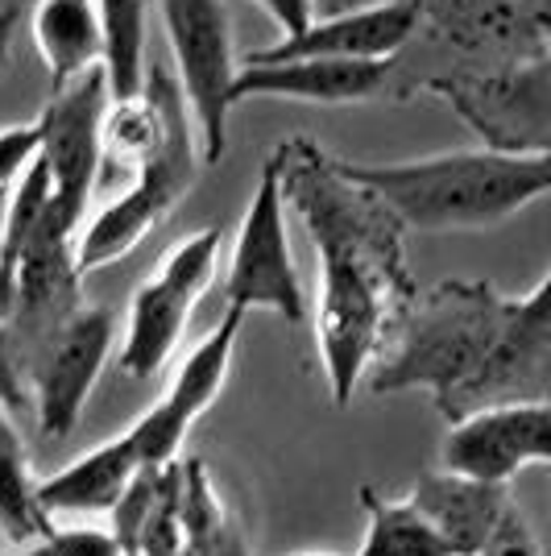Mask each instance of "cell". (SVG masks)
I'll use <instances>...</instances> for the list:
<instances>
[{"mask_svg": "<svg viewBox=\"0 0 551 556\" xmlns=\"http://www.w3.org/2000/svg\"><path fill=\"white\" fill-rule=\"evenodd\" d=\"M286 204L299 212L316 245V345L336 407H348L373 362L407 320L414 291L402 220L345 170V159L323 154L311 138L278 141Z\"/></svg>", "mask_w": 551, "mask_h": 556, "instance_id": "1", "label": "cell"}, {"mask_svg": "<svg viewBox=\"0 0 551 556\" xmlns=\"http://www.w3.org/2000/svg\"><path fill=\"white\" fill-rule=\"evenodd\" d=\"M345 170L414 232L494 229L551 195V159L489 146L411 163H345Z\"/></svg>", "mask_w": 551, "mask_h": 556, "instance_id": "2", "label": "cell"}, {"mask_svg": "<svg viewBox=\"0 0 551 556\" xmlns=\"http://www.w3.org/2000/svg\"><path fill=\"white\" fill-rule=\"evenodd\" d=\"M510 295L482 278H444L411 303L386 353L373 362L366 387L373 394L432 391L444 407L489 362L505 325Z\"/></svg>", "mask_w": 551, "mask_h": 556, "instance_id": "3", "label": "cell"}, {"mask_svg": "<svg viewBox=\"0 0 551 556\" xmlns=\"http://www.w3.org/2000/svg\"><path fill=\"white\" fill-rule=\"evenodd\" d=\"M158 13L179 92L200 134V159L216 166L229 154V116L236 109L232 92L241 79L229 9L225 0H158Z\"/></svg>", "mask_w": 551, "mask_h": 556, "instance_id": "4", "label": "cell"}, {"mask_svg": "<svg viewBox=\"0 0 551 556\" xmlns=\"http://www.w3.org/2000/svg\"><path fill=\"white\" fill-rule=\"evenodd\" d=\"M423 92L448 100L489 150L551 159V47L510 67L436 75Z\"/></svg>", "mask_w": 551, "mask_h": 556, "instance_id": "5", "label": "cell"}, {"mask_svg": "<svg viewBox=\"0 0 551 556\" xmlns=\"http://www.w3.org/2000/svg\"><path fill=\"white\" fill-rule=\"evenodd\" d=\"M286 187H282V159L274 154L261 163L249 208L241 216V229L232 241V262L225 275V300L229 307L253 312L266 307L286 325L307 320L299 270L291 257V232H286Z\"/></svg>", "mask_w": 551, "mask_h": 556, "instance_id": "6", "label": "cell"}, {"mask_svg": "<svg viewBox=\"0 0 551 556\" xmlns=\"http://www.w3.org/2000/svg\"><path fill=\"white\" fill-rule=\"evenodd\" d=\"M195 138H200L195 121H191V113H183L175 121L158 163L84 220L79 245H75L79 275L88 278L95 270H108L116 262H125L170 212L179 208V200L195 184V159H200V150H195L200 141Z\"/></svg>", "mask_w": 551, "mask_h": 556, "instance_id": "7", "label": "cell"}, {"mask_svg": "<svg viewBox=\"0 0 551 556\" xmlns=\"http://www.w3.org/2000/svg\"><path fill=\"white\" fill-rule=\"evenodd\" d=\"M514 403H551V270L530 295L510 300L502 337L482 374L436 412L448 424H460L477 412Z\"/></svg>", "mask_w": 551, "mask_h": 556, "instance_id": "8", "label": "cell"}, {"mask_svg": "<svg viewBox=\"0 0 551 556\" xmlns=\"http://www.w3.org/2000/svg\"><path fill=\"white\" fill-rule=\"evenodd\" d=\"M108 84L95 67L79 75L75 84L50 92L47 109L38 116L42 125V163L50 170V200L71 220H88L92 195L104 166V116H108Z\"/></svg>", "mask_w": 551, "mask_h": 556, "instance_id": "9", "label": "cell"}, {"mask_svg": "<svg viewBox=\"0 0 551 556\" xmlns=\"http://www.w3.org/2000/svg\"><path fill=\"white\" fill-rule=\"evenodd\" d=\"M116 320L108 307H84L25 362V387L47 441H67L113 353Z\"/></svg>", "mask_w": 551, "mask_h": 556, "instance_id": "10", "label": "cell"}, {"mask_svg": "<svg viewBox=\"0 0 551 556\" xmlns=\"http://www.w3.org/2000/svg\"><path fill=\"white\" fill-rule=\"evenodd\" d=\"M414 47L452 50L464 59L460 71H494L535 59L551 42L535 0H419Z\"/></svg>", "mask_w": 551, "mask_h": 556, "instance_id": "11", "label": "cell"}, {"mask_svg": "<svg viewBox=\"0 0 551 556\" xmlns=\"http://www.w3.org/2000/svg\"><path fill=\"white\" fill-rule=\"evenodd\" d=\"M245 316L249 312L229 307L225 320L183 357L170 391L162 394L158 403L125 432L145 469H166V465H175L183 457L191 424L220 399L225 382H229V366L232 353H236V341H241V328H245Z\"/></svg>", "mask_w": 551, "mask_h": 556, "instance_id": "12", "label": "cell"}, {"mask_svg": "<svg viewBox=\"0 0 551 556\" xmlns=\"http://www.w3.org/2000/svg\"><path fill=\"white\" fill-rule=\"evenodd\" d=\"M527 465L551 469V403L489 407L452 424L444 437L439 469L460 478L510 486Z\"/></svg>", "mask_w": 551, "mask_h": 556, "instance_id": "13", "label": "cell"}, {"mask_svg": "<svg viewBox=\"0 0 551 556\" xmlns=\"http://www.w3.org/2000/svg\"><path fill=\"white\" fill-rule=\"evenodd\" d=\"M398 63V59H394ZM394 63H345V59H245L232 100H299V104H369L390 100Z\"/></svg>", "mask_w": 551, "mask_h": 556, "instance_id": "14", "label": "cell"}, {"mask_svg": "<svg viewBox=\"0 0 551 556\" xmlns=\"http://www.w3.org/2000/svg\"><path fill=\"white\" fill-rule=\"evenodd\" d=\"M419 34V0H394L377 9H353L336 17H316L299 38H282L249 59H345V63H394Z\"/></svg>", "mask_w": 551, "mask_h": 556, "instance_id": "15", "label": "cell"}, {"mask_svg": "<svg viewBox=\"0 0 551 556\" xmlns=\"http://www.w3.org/2000/svg\"><path fill=\"white\" fill-rule=\"evenodd\" d=\"M407 503L436 528V535L452 548V556H482V548L489 544V535L498 532V523L514 498L505 486H489V482H473V478H460L448 469H432V473L414 478Z\"/></svg>", "mask_w": 551, "mask_h": 556, "instance_id": "16", "label": "cell"}, {"mask_svg": "<svg viewBox=\"0 0 551 556\" xmlns=\"http://www.w3.org/2000/svg\"><path fill=\"white\" fill-rule=\"evenodd\" d=\"M145 465L138 462L129 437L120 432L113 441L95 444L84 457H75L67 469L38 482V503L50 519L59 515H113L120 494L138 478Z\"/></svg>", "mask_w": 551, "mask_h": 556, "instance_id": "17", "label": "cell"}, {"mask_svg": "<svg viewBox=\"0 0 551 556\" xmlns=\"http://www.w3.org/2000/svg\"><path fill=\"white\" fill-rule=\"evenodd\" d=\"M195 295H187L183 287L150 275L138 287V295L129 303V328H125V345H120V370L129 378H154L162 366L175 357V349L187 332V316L195 307Z\"/></svg>", "mask_w": 551, "mask_h": 556, "instance_id": "18", "label": "cell"}, {"mask_svg": "<svg viewBox=\"0 0 551 556\" xmlns=\"http://www.w3.org/2000/svg\"><path fill=\"white\" fill-rule=\"evenodd\" d=\"M29 34L50 71L54 92L100 67V9L95 0H38Z\"/></svg>", "mask_w": 551, "mask_h": 556, "instance_id": "19", "label": "cell"}, {"mask_svg": "<svg viewBox=\"0 0 551 556\" xmlns=\"http://www.w3.org/2000/svg\"><path fill=\"white\" fill-rule=\"evenodd\" d=\"M42 503H38V482H34V462L25 453V441L13 424V412L0 407V535L22 553L29 544L54 535Z\"/></svg>", "mask_w": 551, "mask_h": 556, "instance_id": "20", "label": "cell"}, {"mask_svg": "<svg viewBox=\"0 0 551 556\" xmlns=\"http://www.w3.org/2000/svg\"><path fill=\"white\" fill-rule=\"evenodd\" d=\"M179 556H249V544L229 515L207 473L204 457H183V498H179Z\"/></svg>", "mask_w": 551, "mask_h": 556, "instance_id": "21", "label": "cell"}, {"mask_svg": "<svg viewBox=\"0 0 551 556\" xmlns=\"http://www.w3.org/2000/svg\"><path fill=\"white\" fill-rule=\"evenodd\" d=\"M100 9V71L113 104L145 92V25L150 0H95Z\"/></svg>", "mask_w": 551, "mask_h": 556, "instance_id": "22", "label": "cell"}, {"mask_svg": "<svg viewBox=\"0 0 551 556\" xmlns=\"http://www.w3.org/2000/svg\"><path fill=\"white\" fill-rule=\"evenodd\" d=\"M361 507L369 515L366 544L357 556H452V548L436 535V528L402 498H382L373 486L361 490Z\"/></svg>", "mask_w": 551, "mask_h": 556, "instance_id": "23", "label": "cell"}, {"mask_svg": "<svg viewBox=\"0 0 551 556\" xmlns=\"http://www.w3.org/2000/svg\"><path fill=\"white\" fill-rule=\"evenodd\" d=\"M220 241H225L220 229L191 232V237H183V241L154 266V275L166 278V282H175V287H183L187 295L204 300L212 278H216V266H220Z\"/></svg>", "mask_w": 551, "mask_h": 556, "instance_id": "24", "label": "cell"}, {"mask_svg": "<svg viewBox=\"0 0 551 556\" xmlns=\"http://www.w3.org/2000/svg\"><path fill=\"white\" fill-rule=\"evenodd\" d=\"M38 154H42V125L38 121L0 129V195H9L22 184V175L38 163Z\"/></svg>", "mask_w": 551, "mask_h": 556, "instance_id": "25", "label": "cell"}, {"mask_svg": "<svg viewBox=\"0 0 551 556\" xmlns=\"http://www.w3.org/2000/svg\"><path fill=\"white\" fill-rule=\"evenodd\" d=\"M482 556H543L539 540L530 532V523L523 519V510L510 503V510L502 515L498 532L489 535V544L482 548Z\"/></svg>", "mask_w": 551, "mask_h": 556, "instance_id": "26", "label": "cell"}, {"mask_svg": "<svg viewBox=\"0 0 551 556\" xmlns=\"http://www.w3.org/2000/svg\"><path fill=\"white\" fill-rule=\"evenodd\" d=\"M0 407L9 412H25L29 407V387H25V370L17 362V349H13V337L0 320Z\"/></svg>", "mask_w": 551, "mask_h": 556, "instance_id": "27", "label": "cell"}, {"mask_svg": "<svg viewBox=\"0 0 551 556\" xmlns=\"http://www.w3.org/2000/svg\"><path fill=\"white\" fill-rule=\"evenodd\" d=\"M253 4L282 29V38H299L316 22V0H253Z\"/></svg>", "mask_w": 551, "mask_h": 556, "instance_id": "28", "label": "cell"}, {"mask_svg": "<svg viewBox=\"0 0 551 556\" xmlns=\"http://www.w3.org/2000/svg\"><path fill=\"white\" fill-rule=\"evenodd\" d=\"M17 25H22V9H17V4H4V9H0V71L9 67V54H13Z\"/></svg>", "mask_w": 551, "mask_h": 556, "instance_id": "29", "label": "cell"}, {"mask_svg": "<svg viewBox=\"0 0 551 556\" xmlns=\"http://www.w3.org/2000/svg\"><path fill=\"white\" fill-rule=\"evenodd\" d=\"M377 4H394V0H316V17H336L353 9H377Z\"/></svg>", "mask_w": 551, "mask_h": 556, "instance_id": "30", "label": "cell"}, {"mask_svg": "<svg viewBox=\"0 0 551 556\" xmlns=\"http://www.w3.org/2000/svg\"><path fill=\"white\" fill-rule=\"evenodd\" d=\"M535 17H539V25H543V34H548L551 42V0H535Z\"/></svg>", "mask_w": 551, "mask_h": 556, "instance_id": "31", "label": "cell"}, {"mask_svg": "<svg viewBox=\"0 0 551 556\" xmlns=\"http://www.w3.org/2000/svg\"><path fill=\"white\" fill-rule=\"evenodd\" d=\"M4 212H9V195H0V241H4Z\"/></svg>", "mask_w": 551, "mask_h": 556, "instance_id": "32", "label": "cell"}, {"mask_svg": "<svg viewBox=\"0 0 551 556\" xmlns=\"http://www.w3.org/2000/svg\"><path fill=\"white\" fill-rule=\"evenodd\" d=\"M311 556H341V553H311ZM353 556H357V553H353Z\"/></svg>", "mask_w": 551, "mask_h": 556, "instance_id": "33", "label": "cell"}]
</instances>
